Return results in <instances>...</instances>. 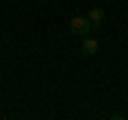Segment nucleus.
Wrapping results in <instances>:
<instances>
[{"mask_svg":"<svg viewBox=\"0 0 128 120\" xmlns=\"http://www.w3.org/2000/svg\"><path fill=\"white\" fill-rule=\"evenodd\" d=\"M70 32L77 34V37H86L90 32V19L83 17V15H77V17L70 19Z\"/></svg>","mask_w":128,"mask_h":120,"instance_id":"obj_1","label":"nucleus"},{"mask_svg":"<svg viewBox=\"0 0 128 120\" xmlns=\"http://www.w3.org/2000/svg\"><path fill=\"white\" fill-rule=\"evenodd\" d=\"M88 19L94 24V28H100L102 19H105V11H102L100 7H94V9H90V17Z\"/></svg>","mask_w":128,"mask_h":120,"instance_id":"obj_2","label":"nucleus"},{"mask_svg":"<svg viewBox=\"0 0 128 120\" xmlns=\"http://www.w3.org/2000/svg\"><path fill=\"white\" fill-rule=\"evenodd\" d=\"M81 49H83V54H86V56H94V54H98V43H96L94 39L86 37V39H83Z\"/></svg>","mask_w":128,"mask_h":120,"instance_id":"obj_3","label":"nucleus"}]
</instances>
